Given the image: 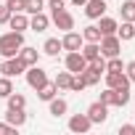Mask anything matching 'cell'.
Wrapping results in <instances>:
<instances>
[{"mask_svg":"<svg viewBox=\"0 0 135 135\" xmlns=\"http://www.w3.org/2000/svg\"><path fill=\"white\" fill-rule=\"evenodd\" d=\"M45 11V0H24V13H40Z\"/></svg>","mask_w":135,"mask_h":135,"instance_id":"obj_27","label":"cell"},{"mask_svg":"<svg viewBox=\"0 0 135 135\" xmlns=\"http://www.w3.org/2000/svg\"><path fill=\"white\" fill-rule=\"evenodd\" d=\"M16 56H19L27 66H35V64L40 61V50H37V48H29V45H21V50H19Z\"/></svg>","mask_w":135,"mask_h":135,"instance_id":"obj_13","label":"cell"},{"mask_svg":"<svg viewBox=\"0 0 135 135\" xmlns=\"http://www.w3.org/2000/svg\"><path fill=\"white\" fill-rule=\"evenodd\" d=\"M0 72H3V77H19L27 72V64L19 58V56H11V58H3V64H0Z\"/></svg>","mask_w":135,"mask_h":135,"instance_id":"obj_2","label":"cell"},{"mask_svg":"<svg viewBox=\"0 0 135 135\" xmlns=\"http://www.w3.org/2000/svg\"><path fill=\"white\" fill-rule=\"evenodd\" d=\"M98 45H101V56H103V58L119 56V50H122V40H119L117 35H103V37L98 40Z\"/></svg>","mask_w":135,"mask_h":135,"instance_id":"obj_3","label":"cell"},{"mask_svg":"<svg viewBox=\"0 0 135 135\" xmlns=\"http://www.w3.org/2000/svg\"><path fill=\"white\" fill-rule=\"evenodd\" d=\"M8 19H11V11H8V6H0V24H8Z\"/></svg>","mask_w":135,"mask_h":135,"instance_id":"obj_35","label":"cell"},{"mask_svg":"<svg viewBox=\"0 0 135 135\" xmlns=\"http://www.w3.org/2000/svg\"><path fill=\"white\" fill-rule=\"evenodd\" d=\"M82 35H77L74 29H69V32H66L64 37H61V45H64V50H80L82 48Z\"/></svg>","mask_w":135,"mask_h":135,"instance_id":"obj_10","label":"cell"},{"mask_svg":"<svg viewBox=\"0 0 135 135\" xmlns=\"http://www.w3.org/2000/svg\"><path fill=\"white\" fill-rule=\"evenodd\" d=\"M56 93H58L56 82H45V85L37 90V98H40V101H50V98H56Z\"/></svg>","mask_w":135,"mask_h":135,"instance_id":"obj_23","label":"cell"},{"mask_svg":"<svg viewBox=\"0 0 135 135\" xmlns=\"http://www.w3.org/2000/svg\"><path fill=\"white\" fill-rule=\"evenodd\" d=\"M48 24H50V19H48L42 11H40V13H32V19H29V29H35V32H45Z\"/></svg>","mask_w":135,"mask_h":135,"instance_id":"obj_16","label":"cell"},{"mask_svg":"<svg viewBox=\"0 0 135 135\" xmlns=\"http://www.w3.org/2000/svg\"><path fill=\"white\" fill-rule=\"evenodd\" d=\"M106 88H114V90L130 88V80H127L124 72H106Z\"/></svg>","mask_w":135,"mask_h":135,"instance_id":"obj_8","label":"cell"},{"mask_svg":"<svg viewBox=\"0 0 135 135\" xmlns=\"http://www.w3.org/2000/svg\"><path fill=\"white\" fill-rule=\"evenodd\" d=\"M48 103H50V114L53 117H64L66 111H69V103H66L64 98H50Z\"/></svg>","mask_w":135,"mask_h":135,"instance_id":"obj_20","label":"cell"},{"mask_svg":"<svg viewBox=\"0 0 135 135\" xmlns=\"http://www.w3.org/2000/svg\"><path fill=\"white\" fill-rule=\"evenodd\" d=\"M117 37H119L122 42L132 40V37H135V21H122V27H117Z\"/></svg>","mask_w":135,"mask_h":135,"instance_id":"obj_18","label":"cell"},{"mask_svg":"<svg viewBox=\"0 0 135 135\" xmlns=\"http://www.w3.org/2000/svg\"><path fill=\"white\" fill-rule=\"evenodd\" d=\"M24 45V35L21 32H6V35H0V56L3 58H11L21 50Z\"/></svg>","mask_w":135,"mask_h":135,"instance_id":"obj_1","label":"cell"},{"mask_svg":"<svg viewBox=\"0 0 135 135\" xmlns=\"http://www.w3.org/2000/svg\"><path fill=\"white\" fill-rule=\"evenodd\" d=\"M85 88H88L85 77H82V74H72V82H69V90H74V93H82Z\"/></svg>","mask_w":135,"mask_h":135,"instance_id":"obj_28","label":"cell"},{"mask_svg":"<svg viewBox=\"0 0 135 135\" xmlns=\"http://www.w3.org/2000/svg\"><path fill=\"white\" fill-rule=\"evenodd\" d=\"M8 27H11L13 32H24V29H29V16H27L24 11H21V13H11Z\"/></svg>","mask_w":135,"mask_h":135,"instance_id":"obj_12","label":"cell"},{"mask_svg":"<svg viewBox=\"0 0 135 135\" xmlns=\"http://www.w3.org/2000/svg\"><path fill=\"white\" fill-rule=\"evenodd\" d=\"M80 53L85 56V61L90 64V61H95V58H101V45L98 42H82V48H80Z\"/></svg>","mask_w":135,"mask_h":135,"instance_id":"obj_15","label":"cell"},{"mask_svg":"<svg viewBox=\"0 0 135 135\" xmlns=\"http://www.w3.org/2000/svg\"><path fill=\"white\" fill-rule=\"evenodd\" d=\"M106 13V0H88L85 3V16L88 19H101Z\"/></svg>","mask_w":135,"mask_h":135,"instance_id":"obj_11","label":"cell"},{"mask_svg":"<svg viewBox=\"0 0 135 135\" xmlns=\"http://www.w3.org/2000/svg\"><path fill=\"white\" fill-rule=\"evenodd\" d=\"M45 6L50 8V13H58V11H64V8H66V0H48Z\"/></svg>","mask_w":135,"mask_h":135,"instance_id":"obj_31","label":"cell"},{"mask_svg":"<svg viewBox=\"0 0 135 135\" xmlns=\"http://www.w3.org/2000/svg\"><path fill=\"white\" fill-rule=\"evenodd\" d=\"M53 82H56V88H58V90H69V82H72V72H69V69H66V72H58Z\"/></svg>","mask_w":135,"mask_h":135,"instance_id":"obj_26","label":"cell"},{"mask_svg":"<svg viewBox=\"0 0 135 135\" xmlns=\"http://www.w3.org/2000/svg\"><path fill=\"white\" fill-rule=\"evenodd\" d=\"M61 50H64V45H61L58 37H48L45 45H42V53H45V56H58Z\"/></svg>","mask_w":135,"mask_h":135,"instance_id":"obj_19","label":"cell"},{"mask_svg":"<svg viewBox=\"0 0 135 135\" xmlns=\"http://www.w3.org/2000/svg\"><path fill=\"white\" fill-rule=\"evenodd\" d=\"M124 74H127L130 82H135V61H127L124 64Z\"/></svg>","mask_w":135,"mask_h":135,"instance_id":"obj_33","label":"cell"},{"mask_svg":"<svg viewBox=\"0 0 135 135\" xmlns=\"http://www.w3.org/2000/svg\"><path fill=\"white\" fill-rule=\"evenodd\" d=\"M98 101H101V103H106L109 109H111V106H119V98H117V90H114V88H106V90L101 93V98H98Z\"/></svg>","mask_w":135,"mask_h":135,"instance_id":"obj_24","label":"cell"},{"mask_svg":"<svg viewBox=\"0 0 135 135\" xmlns=\"http://www.w3.org/2000/svg\"><path fill=\"white\" fill-rule=\"evenodd\" d=\"M88 119L93 122V124H103L106 119H109V106L106 103H101V101H95V103H90L88 106Z\"/></svg>","mask_w":135,"mask_h":135,"instance_id":"obj_6","label":"cell"},{"mask_svg":"<svg viewBox=\"0 0 135 135\" xmlns=\"http://www.w3.org/2000/svg\"><path fill=\"white\" fill-rule=\"evenodd\" d=\"M93 127V122L88 119V114H74V117H69V130L72 132H88Z\"/></svg>","mask_w":135,"mask_h":135,"instance_id":"obj_9","label":"cell"},{"mask_svg":"<svg viewBox=\"0 0 135 135\" xmlns=\"http://www.w3.org/2000/svg\"><path fill=\"white\" fill-rule=\"evenodd\" d=\"M13 93V82H11V77H0V98H8Z\"/></svg>","mask_w":135,"mask_h":135,"instance_id":"obj_29","label":"cell"},{"mask_svg":"<svg viewBox=\"0 0 135 135\" xmlns=\"http://www.w3.org/2000/svg\"><path fill=\"white\" fill-rule=\"evenodd\" d=\"M132 114H135V111H132Z\"/></svg>","mask_w":135,"mask_h":135,"instance_id":"obj_38","label":"cell"},{"mask_svg":"<svg viewBox=\"0 0 135 135\" xmlns=\"http://www.w3.org/2000/svg\"><path fill=\"white\" fill-rule=\"evenodd\" d=\"M6 6L11 13H21L24 11V0H6Z\"/></svg>","mask_w":135,"mask_h":135,"instance_id":"obj_32","label":"cell"},{"mask_svg":"<svg viewBox=\"0 0 135 135\" xmlns=\"http://www.w3.org/2000/svg\"><path fill=\"white\" fill-rule=\"evenodd\" d=\"M27 85L32 88V90H40L45 82H48V74H45V69H40V66L35 64V66H27Z\"/></svg>","mask_w":135,"mask_h":135,"instance_id":"obj_4","label":"cell"},{"mask_svg":"<svg viewBox=\"0 0 135 135\" xmlns=\"http://www.w3.org/2000/svg\"><path fill=\"white\" fill-rule=\"evenodd\" d=\"M106 72H124V64H122L119 56H111V58L106 61Z\"/></svg>","mask_w":135,"mask_h":135,"instance_id":"obj_30","label":"cell"},{"mask_svg":"<svg viewBox=\"0 0 135 135\" xmlns=\"http://www.w3.org/2000/svg\"><path fill=\"white\" fill-rule=\"evenodd\" d=\"M53 24H56V29H64V32H69V29H74V16L69 13V11H58V13H53Z\"/></svg>","mask_w":135,"mask_h":135,"instance_id":"obj_7","label":"cell"},{"mask_svg":"<svg viewBox=\"0 0 135 135\" xmlns=\"http://www.w3.org/2000/svg\"><path fill=\"white\" fill-rule=\"evenodd\" d=\"M103 35H101V29H98V24H90V27H85L82 29V40L85 42H98Z\"/></svg>","mask_w":135,"mask_h":135,"instance_id":"obj_22","label":"cell"},{"mask_svg":"<svg viewBox=\"0 0 135 135\" xmlns=\"http://www.w3.org/2000/svg\"><path fill=\"white\" fill-rule=\"evenodd\" d=\"M64 64H66V69H69L72 74H82L85 66H88V61H85V56H82L80 50H69L66 58H64Z\"/></svg>","mask_w":135,"mask_h":135,"instance_id":"obj_5","label":"cell"},{"mask_svg":"<svg viewBox=\"0 0 135 135\" xmlns=\"http://www.w3.org/2000/svg\"><path fill=\"white\" fill-rule=\"evenodd\" d=\"M69 3H72V6H77V8H85L88 0H69Z\"/></svg>","mask_w":135,"mask_h":135,"instance_id":"obj_37","label":"cell"},{"mask_svg":"<svg viewBox=\"0 0 135 135\" xmlns=\"http://www.w3.org/2000/svg\"><path fill=\"white\" fill-rule=\"evenodd\" d=\"M119 13H122V21H135V0H124L119 6Z\"/></svg>","mask_w":135,"mask_h":135,"instance_id":"obj_21","label":"cell"},{"mask_svg":"<svg viewBox=\"0 0 135 135\" xmlns=\"http://www.w3.org/2000/svg\"><path fill=\"white\" fill-rule=\"evenodd\" d=\"M119 135H135V124H122L119 127Z\"/></svg>","mask_w":135,"mask_h":135,"instance_id":"obj_36","label":"cell"},{"mask_svg":"<svg viewBox=\"0 0 135 135\" xmlns=\"http://www.w3.org/2000/svg\"><path fill=\"white\" fill-rule=\"evenodd\" d=\"M6 122L19 130L21 124H27V111H24V109H8V111H6Z\"/></svg>","mask_w":135,"mask_h":135,"instance_id":"obj_14","label":"cell"},{"mask_svg":"<svg viewBox=\"0 0 135 135\" xmlns=\"http://www.w3.org/2000/svg\"><path fill=\"white\" fill-rule=\"evenodd\" d=\"M6 101H8V109H27V98H24L21 93H16V90H13Z\"/></svg>","mask_w":135,"mask_h":135,"instance_id":"obj_25","label":"cell"},{"mask_svg":"<svg viewBox=\"0 0 135 135\" xmlns=\"http://www.w3.org/2000/svg\"><path fill=\"white\" fill-rule=\"evenodd\" d=\"M16 132V127L13 124H8V122H0V135H13Z\"/></svg>","mask_w":135,"mask_h":135,"instance_id":"obj_34","label":"cell"},{"mask_svg":"<svg viewBox=\"0 0 135 135\" xmlns=\"http://www.w3.org/2000/svg\"><path fill=\"white\" fill-rule=\"evenodd\" d=\"M117 27H119L117 19H109L106 13L98 19V29H101V35H117Z\"/></svg>","mask_w":135,"mask_h":135,"instance_id":"obj_17","label":"cell"}]
</instances>
